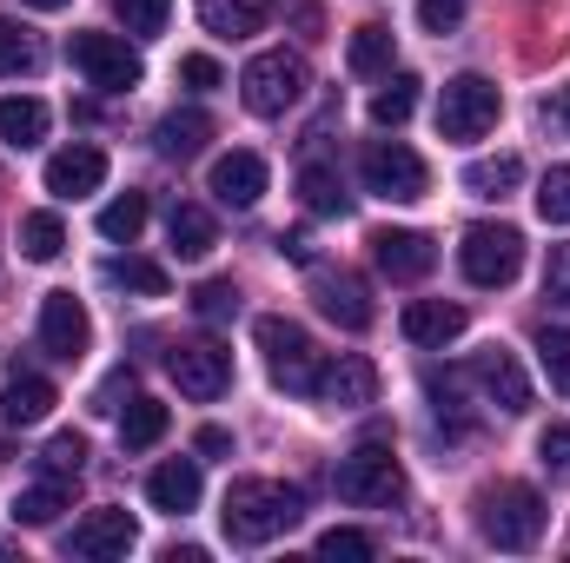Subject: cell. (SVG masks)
<instances>
[{
	"instance_id": "15",
	"label": "cell",
	"mask_w": 570,
	"mask_h": 563,
	"mask_svg": "<svg viewBox=\"0 0 570 563\" xmlns=\"http://www.w3.org/2000/svg\"><path fill=\"white\" fill-rule=\"evenodd\" d=\"M206 186H213V199H219V206L246 213V206H259V199H266V159H259V152H246V146H239V152H219Z\"/></svg>"
},
{
	"instance_id": "20",
	"label": "cell",
	"mask_w": 570,
	"mask_h": 563,
	"mask_svg": "<svg viewBox=\"0 0 570 563\" xmlns=\"http://www.w3.org/2000/svg\"><path fill=\"white\" fill-rule=\"evenodd\" d=\"M399 332L412 345H451L464 332V305H451V298H412L405 318H399Z\"/></svg>"
},
{
	"instance_id": "5",
	"label": "cell",
	"mask_w": 570,
	"mask_h": 563,
	"mask_svg": "<svg viewBox=\"0 0 570 563\" xmlns=\"http://www.w3.org/2000/svg\"><path fill=\"white\" fill-rule=\"evenodd\" d=\"M498 113H504V93L484 80V73H458V80H444V93H438V140H484L491 127H498Z\"/></svg>"
},
{
	"instance_id": "48",
	"label": "cell",
	"mask_w": 570,
	"mask_h": 563,
	"mask_svg": "<svg viewBox=\"0 0 570 563\" xmlns=\"http://www.w3.org/2000/svg\"><path fill=\"white\" fill-rule=\"evenodd\" d=\"M279 253H285V259H298V266H312V246H305L298 233H279Z\"/></svg>"
},
{
	"instance_id": "38",
	"label": "cell",
	"mask_w": 570,
	"mask_h": 563,
	"mask_svg": "<svg viewBox=\"0 0 570 563\" xmlns=\"http://www.w3.org/2000/svg\"><path fill=\"white\" fill-rule=\"evenodd\" d=\"M114 13L127 20V33L153 40V33H166V20H173V0H114Z\"/></svg>"
},
{
	"instance_id": "34",
	"label": "cell",
	"mask_w": 570,
	"mask_h": 563,
	"mask_svg": "<svg viewBox=\"0 0 570 563\" xmlns=\"http://www.w3.org/2000/svg\"><path fill=\"white\" fill-rule=\"evenodd\" d=\"M33 67H40V40L20 20H0V80H20Z\"/></svg>"
},
{
	"instance_id": "28",
	"label": "cell",
	"mask_w": 570,
	"mask_h": 563,
	"mask_svg": "<svg viewBox=\"0 0 570 563\" xmlns=\"http://www.w3.org/2000/svg\"><path fill=\"white\" fill-rule=\"evenodd\" d=\"M60 511H67V477H40L13 497V524H27V531H47Z\"/></svg>"
},
{
	"instance_id": "12",
	"label": "cell",
	"mask_w": 570,
	"mask_h": 563,
	"mask_svg": "<svg viewBox=\"0 0 570 563\" xmlns=\"http://www.w3.org/2000/svg\"><path fill=\"white\" fill-rule=\"evenodd\" d=\"M134 537H140V524L127 517V511H114V504H100V511H87L73 531H67V557H127L134 551Z\"/></svg>"
},
{
	"instance_id": "33",
	"label": "cell",
	"mask_w": 570,
	"mask_h": 563,
	"mask_svg": "<svg viewBox=\"0 0 570 563\" xmlns=\"http://www.w3.org/2000/svg\"><path fill=\"white\" fill-rule=\"evenodd\" d=\"M412 107H419V80H412V73H392V80L372 93V120H379V127H405Z\"/></svg>"
},
{
	"instance_id": "27",
	"label": "cell",
	"mask_w": 570,
	"mask_h": 563,
	"mask_svg": "<svg viewBox=\"0 0 570 563\" xmlns=\"http://www.w3.org/2000/svg\"><path fill=\"white\" fill-rule=\"evenodd\" d=\"M392 47H399L392 27H385V20H365V27L352 33V47H345V67L365 73V80H372V73H392Z\"/></svg>"
},
{
	"instance_id": "11",
	"label": "cell",
	"mask_w": 570,
	"mask_h": 563,
	"mask_svg": "<svg viewBox=\"0 0 570 563\" xmlns=\"http://www.w3.org/2000/svg\"><path fill=\"white\" fill-rule=\"evenodd\" d=\"M87 345H94L87 305H80L73 292H47V298H40V352L60 358V365H73V358H87Z\"/></svg>"
},
{
	"instance_id": "42",
	"label": "cell",
	"mask_w": 570,
	"mask_h": 563,
	"mask_svg": "<svg viewBox=\"0 0 570 563\" xmlns=\"http://www.w3.org/2000/svg\"><path fill=\"white\" fill-rule=\"evenodd\" d=\"M538 457H544V471H551V477H570V424H544Z\"/></svg>"
},
{
	"instance_id": "51",
	"label": "cell",
	"mask_w": 570,
	"mask_h": 563,
	"mask_svg": "<svg viewBox=\"0 0 570 563\" xmlns=\"http://www.w3.org/2000/svg\"><path fill=\"white\" fill-rule=\"evenodd\" d=\"M0 464H7V444H0Z\"/></svg>"
},
{
	"instance_id": "32",
	"label": "cell",
	"mask_w": 570,
	"mask_h": 563,
	"mask_svg": "<svg viewBox=\"0 0 570 563\" xmlns=\"http://www.w3.org/2000/svg\"><path fill=\"white\" fill-rule=\"evenodd\" d=\"M166 437V405L159 398H134L127 412H120V444L127 451H146V444H159Z\"/></svg>"
},
{
	"instance_id": "1",
	"label": "cell",
	"mask_w": 570,
	"mask_h": 563,
	"mask_svg": "<svg viewBox=\"0 0 570 563\" xmlns=\"http://www.w3.org/2000/svg\"><path fill=\"white\" fill-rule=\"evenodd\" d=\"M298 517H305V497L279 477H233V491L219 504V524L233 544H273Z\"/></svg>"
},
{
	"instance_id": "18",
	"label": "cell",
	"mask_w": 570,
	"mask_h": 563,
	"mask_svg": "<svg viewBox=\"0 0 570 563\" xmlns=\"http://www.w3.org/2000/svg\"><path fill=\"white\" fill-rule=\"evenodd\" d=\"M199 491H206L199 457H166V464L146 477V504H153V511H166V517H186V511L199 504Z\"/></svg>"
},
{
	"instance_id": "3",
	"label": "cell",
	"mask_w": 570,
	"mask_h": 563,
	"mask_svg": "<svg viewBox=\"0 0 570 563\" xmlns=\"http://www.w3.org/2000/svg\"><path fill=\"white\" fill-rule=\"evenodd\" d=\"M338 497L358 504V511H379V504H399L405 497V471H399V451L385 437H365L358 451L338 457Z\"/></svg>"
},
{
	"instance_id": "26",
	"label": "cell",
	"mask_w": 570,
	"mask_h": 563,
	"mask_svg": "<svg viewBox=\"0 0 570 563\" xmlns=\"http://www.w3.org/2000/svg\"><path fill=\"white\" fill-rule=\"evenodd\" d=\"M199 20H206V33H219V40H246V33L266 27V7H259V0H199Z\"/></svg>"
},
{
	"instance_id": "8",
	"label": "cell",
	"mask_w": 570,
	"mask_h": 563,
	"mask_svg": "<svg viewBox=\"0 0 570 563\" xmlns=\"http://www.w3.org/2000/svg\"><path fill=\"white\" fill-rule=\"evenodd\" d=\"M358 172H365V192H379V199H392V206L425 199V186H431L425 159H419L405 140H372L365 152H358Z\"/></svg>"
},
{
	"instance_id": "46",
	"label": "cell",
	"mask_w": 570,
	"mask_h": 563,
	"mask_svg": "<svg viewBox=\"0 0 570 563\" xmlns=\"http://www.w3.org/2000/svg\"><path fill=\"white\" fill-rule=\"evenodd\" d=\"M273 7H279V13H292L305 33H318V7H312V0H273Z\"/></svg>"
},
{
	"instance_id": "13",
	"label": "cell",
	"mask_w": 570,
	"mask_h": 563,
	"mask_svg": "<svg viewBox=\"0 0 570 563\" xmlns=\"http://www.w3.org/2000/svg\"><path fill=\"white\" fill-rule=\"evenodd\" d=\"M372 246V259H379V273L399 285H419L438 266V246H431L425 233H412V226H385V233H372L365 239Z\"/></svg>"
},
{
	"instance_id": "24",
	"label": "cell",
	"mask_w": 570,
	"mask_h": 563,
	"mask_svg": "<svg viewBox=\"0 0 570 563\" xmlns=\"http://www.w3.org/2000/svg\"><path fill=\"white\" fill-rule=\"evenodd\" d=\"M213 140V120L199 113V107H186V113H166L159 127H153V146L166 152V159H193V152H206Z\"/></svg>"
},
{
	"instance_id": "43",
	"label": "cell",
	"mask_w": 570,
	"mask_h": 563,
	"mask_svg": "<svg viewBox=\"0 0 570 563\" xmlns=\"http://www.w3.org/2000/svg\"><path fill=\"white\" fill-rule=\"evenodd\" d=\"M544 298L551 305H570V246H551L544 253Z\"/></svg>"
},
{
	"instance_id": "47",
	"label": "cell",
	"mask_w": 570,
	"mask_h": 563,
	"mask_svg": "<svg viewBox=\"0 0 570 563\" xmlns=\"http://www.w3.org/2000/svg\"><path fill=\"white\" fill-rule=\"evenodd\" d=\"M199 451H206V457H226V451H233V431L206 424V431H199Z\"/></svg>"
},
{
	"instance_id": "2",
	"label": "cell",
	"mask_w": 570,
	"mask_h": 563,
	"mask_svg": "<svg viewBox=\"0 0 570 563\" xmlns=\"http://www.w3.org/2000/svg\"><path fill=\"white\" fill-rule=\"evenodd\" d=\"M544 524H551V511H544V497L531 484H491V491H478V537L484 544L531 551L544 537Z\"/></svg>"
},
{
	"instance_id": "30",
	"label": "cell",
	"mask_w": 570,
	"mask_h": 563,
	"mask_svg": "<svg viewBox=\"0 0 570 563\" xmlns=\"http://www.w3.org/2000/svg\"><path fill=\"white\" fill-rule=\"evenodd\" d=\"M20 253H27L33 266L60 259V253H67V226H60V213H27V219H20Z\"/></svg>"
},
{
	"instance_id": "44",
	"label": "cell",
	"mask_w": 570,
	"mask_h": 563,
	"mask_svg": "<svg viewBox=\"0 0 570 563\" xmlns=\"http://www.w3.org/2000/svg\"><path fill=\"white\" fill-rule=\"evenodd\" d=\"M179 80H186L193 93H213L226 73H219V60H213V53H186V60H179Z\"/></svg>"
},
{
	"instance_id": "10",
	"label": "cell",
	"mask_w": 570,
	"mask_h": 563,
	"mask_svg": "<svg viewBox=\"0 0 570 563\" xmlns=\"http://www.w3.org/2000/svg\"><path fill=\"white\" fill-rule=\"evenodd\" d=\"M166 372H173V385H179L186 398L213 405V398L233 385V352H226L219 338H193V345H179V352L166 358Z\"/></svg>"
},
{
	"instance_id": "9",
	"label": "cell",
	"mask_w": 570,
	"mask_h": 563,
	"mask_svg": "<svg viewBox=\"0 0 570 563\" xmlns=\"http://www.w3.org/2000/svg\"><path fill=\"white\" fill-rule=\"evenodd\" d=\"M67 60H73L100 93H127V87H140V53H134L120 33H73V40H67Z\"/></svg>"
},
{
	"instance_id": "50",
	"label": "cell",
	"mask_w": 570,
	"mask_h": 563,
	"mask_svg": "<svg viewBox=\"0 0 570 563\" xmlns=\"http://www.w3.org/2000/svg\"><path fill=\"white\" fill-rule=\"evenodd\" d=\"M27 7H33V13H53V7H67V0H27Z\"/></svg>"
},
{
	"instance_id": "19",
	"label": "cell",
	"mask_w": 570,
	"mask_h": 563,
	"mask_svg": "<svg viewBox=\"0 0 570 563\" xmlns=\"http://www.w3.org/2000/svg\"><path fill=\"white\" fill-rule=\"evenodd\" d=\"M478 385H484V398H491L498 412H524V405H531V378H524V365H518L504 345L478 352Z\"/></svg>"
},
{
	"instance_id": "22",
	"label": "cell",
	"mask_w": 570,
	"mask_h": 563,
	"mask_svg": "<svg viewBox=\"0 0 570 563\" xmlns=\"http://www.w3.org/2000/svg\"><path fill=\"white\" fill-rule=\"evenodd\" d=\"M47 127H53L47 100H33V93H7V100H0V140L13 146V152L40 146V140H47Z\"/></svg>"
},
{
	"instance_id": "36",
	"label": "cell",
	"mask_w": 570,
	"mask_h": 563,
	"mask_svg": "<svg viewBox=\"0 0 570 563\" xmlns=\"http://www.w3.org/2000/svg\"><path fill=\"white\" fill-rule=\"evenodd\" d=\"M107 279L127 285V292H146V298H166V266H153V259H107Z\"/></svg>"
},
{
	"instance_id": "16",
	"label": "cell",
	"mask_w": 570,
	"mask_h": 563,
	"mask_svg": "<svg viewBox=\"0 0 570 563\" xmlns=\"http://www.w3.org/2000/svg\"><path fill=\"white\" fill-rule=\"evenodd\" d=\"M107 186V152L100 146H60L53 159H47V192L53 199H87V192H100Z\"/></svg>"
},
{
	"instance_id": "39",
	"label": "cell",
	"mask_w": 570,
	"mask_h": 563,
	"mask_svg": "<svg viewBox=\"0 0 570 563\" xmlns=\"http://www.w3.org/2000/svg\"><path fill=\"white\" fill-rule=\"evenodd\" d=\"M538 213H544V226H570V166H551L538 179Z\"/></svg>"
},
{
	"instance_id": "25",
	"label": "cell",
	"mask_w": 570,
	"mask_h": 563,
	"mask_svg": "<svg viewBox=\"0 0 570 563\" xmlns=\"http://www.w3.org/2000/svg\"><path fill=\"white\" fill-rule=\"evenodd\" d=\"M60 398H53V385L47 378H13V385H0V424H40L47 412H53Z\"/></svg>"
},
{
	"instance_id": "29",
	"label": "cell",
	"mask_w": 570,
	"mask_h": 563,
	"mask_svg": "<svg viewBox=\"0 0 570 563\" xmlns=\"http://www.w3.org/2000/svg\"><path fill=\"white\" fill-rule=\"evenodd\" d=\"M518 179H524V159L518 152H498V159H471L464 166V192H478V199H504Z\"/></svg>"
},
{
	"instance_id": "31",
	"label": "cell",
	"mask_w": 570,
	"mask_h": 563,
	"mask_svg": "<svg viewBox=\"0 0 570 563\" xmlns=\"http://www.w3.org/2000/svg\"><path fill=\"white\" fill-rule=\"evenodd\" d=\"M146 226V192H120V199H107L100 206V239H114V246H134Z\"/></svg>"
},
{
	"instance_id": "23",
	"label": "cell",
	"mask_w": 570,
	"mask_h": 563,
	"mask_svg": "<svg viewBox=\"0 0 570 563\" xmlns=\"http://www.w3.org/2000/svg\"><path fill=\"white\" fill-rule=\"evenodd\" d=\"M298 199H305V213H318V219H345V213H352V192H345V179H338L325 159H305V166H298Z\"/></svg>"
},
{
	"instance_id": "21",
	"label": "cell",
	"mask_w": 570,
	"mask_h": 563,
	"mask_svg": "<svg viewBox=\"0 0 570 563\" xmlns=\"http://www.w3.org/2000/svg\"><path fill=\"white\" fill-rule=\"evenodd\" d=\"M166 239H173V253H179V259H206V253L219 246V226H213V213H206V206L173 199V213H166Z\"/></svg>"
},
{
	"instance_id": "7",
	"label": "cell",
	"mask_w": 570,
	"mask_h": 563,
	"mask_svg": "<svg viewBox=\"0 0 570 563\" xmlns=\"http://www.w3.org/2000/svg\"><path fill=\"white\" fill-rule=\"evenodd\" d=\"M458 266H464L471 285H511L518 266H524V233L504 226V219H478L458 246Z\"/></svg>"
},
{
	"instance_id": "6",
	"label": "cell",
	"mask_w": 570,
	"mask_h": 563,
	"mask_svg": "<svg viewBox=\"0 0 570 563\" xmlns=\"http://www.w3.org/2000/svg\"><path fill=\"white\" fill-rule=\"evenodd\" d=\"M253 338H259V352H266V372H273V385L279 392H298V398H312L318 392V345L305 338V325H292V318H259L253 325Z\"/></svg>"
},
{
	"instance_id": "45",
	"label": "cell",
	"mask_w": 570,
	"mask_h": 563,
	"mask_svg": "<svg viewBox=\"0 0 570 563\" xmlns=\"http://www.w3.org/2000/svg\"><path fill=\"white\" fill-rule=\"evenodd\" d=\"M464 20V0H419V27L425 33H451Z\"/></svg>"
},
{
	"instance_id": "40",
	"label": "cell",
	"mask_w": 570,
	"mask_h": 563,
	"mask_svg": "<svg viewBox=\"0 0 570 563\" xmlns=\"http://www.w3.org/2000/svg\"><path fill=\"white\" fill-rule=\"evenodd\" d=\"M372 551H379V544H372L365 531H352V524H332V531L318 537V557H345V563H365V557H372Z\"/></svg>"
},
{
	"instance_id": "49",
	"label": "cell",
	"mask_w": 570,
	"mask_h": 563,
	"mask_svg": "<svg viewBox=\"0 0 570 563\" xmlns=\"http://www.w3.org/2000/svg\"><path fill=\"white\" fill-rule=\"evenodd\" d=\"M551 113H558V127H570V87L558 93V107H551Z\"/></svg>"
},
{
	"instance_id": "52",
	"label": "cell",
	"mask_w": 570,
	"mask_h": 563,
	"mask_svg": "<svg viewBox=\"0 0 570 563\" xmlns=\"http://www.w3.org/2000/svg\"><path fill=\"white\" fill-rule=\"evenodd\" d=\"M0 551H7V544H0Z\"/></svg>"
},
{
	"instance_id": "14",
	"label": "cell",
	"mask_w": 570,
	"mask_h": 563,
	"mask_svg": "<svg viewBox=\"0 0 570 563\" xmlns=\"http://www.w3.org/2000/svg\"><path fill=\"white\" fill-rule=\"evenodd\" d=\"M312 298H318V312H325L338 332H365V325H372V292L352 279V273L312 266Z\"/></svg>"
},
{
	"instance_id": "4",
	"label": "cell",
	"mask_w": 570,
	"mask_h": 563,
	"mask_svg": "<svg viewBox=\"0 0 570 563\" xmlns=\"http://www.w3.org/2000/svg\"><path fill=\"white\" fill-rule=\"evenodd\" d=\"M305 87H312V73H305V60H298V53H285V47L253 53V60H246V73H239V100H246L259 120L292 113V107L305 100Z\"/></svg>"
},
{
	"instance_id": "35",
	"label": "cell",
	"mask_w": 570,
	"mask_h": 563,
	"mask_svg": "<svg viewBox=\"0 0 570 563\" xmlns=\"http://www.w3.org/2000/svg\"><path fill=\"white\" fill-rule=\"evenodd\" d=\"M538 365H544L551 392L570 398V325H544V332H538Z\"/></svg>"
},
{
	"instance_id": "17",
	"label": "cell",
	"mask_w": 570,
	"mask_h": 563,
	"mask_svg": "<svg viewBox=\"0 0 570 563\" xmlns=\"http://www.w3.org/2000/svg\"><path fill=\"white\" fill-rule=\"evenodd\" d=\"M312 398H325L332 412H358V405H372V398H379V372H372V358L345 352L338 365L318 372V392H312Z\"/></svg>"
},
{
	"instance_id": "37",
	"label": "cell",
	"mask_w": 570,
	"mask_h": 563,
	"mask_svg": "<svg viewBox=\"0 0 570 563\" xmlns=\"http://www.w3.org/2000/svg\"><path fill=\"white\" fill-rule=\"evenodd\" d=\"M40 464H47V477H80V464H87V437H80V431H53L47 451H40Z\"/></svg>"
},
{
	"instance_id": "41",
	"label": "cell",
	"mask_w": 570,
	"mask_h": 563,
	"mask_svg": "<svg viewBox=\"0 0 570 563\" xmlns=\"http://www.w3.org/2000/svg\"><path fill=\"white\" fill-rule=\"evenodd\" d=\"M193 312H199L206 325H219V318H233V312H239V292H233V279H206L199 292H193Z\"/></svg>"
}]
</instances>
